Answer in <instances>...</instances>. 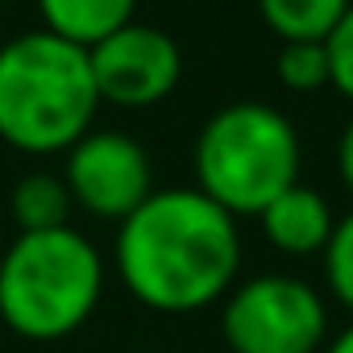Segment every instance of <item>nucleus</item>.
Segmentation results:
<instances>
[{
	"instance_id": "nucleus-10",
	"label": "nucleus",
	"mask_w": 353,
	"mask_h": 353,
	"mask_svg": "<svg viewBox=\"0 0 353 353\" xmlns=\"http://www.w3.org/2000/svg\"><path fill=\"white\" fill-rule=\"evenodd\" d=\"M71 212H75V204H71V192L63 183V174L30 170L9 192V216L17 221L21 233L63 229V225H71Z\"/></svg>"
},
{
	"instance_id": "nucleus-11",
	"label": "nucleus",
	"mask_w": 353,
	"mask_h": 353,
	"mask_svg": "<svg viewBox=\"0 0 353 353\" xmlns=\"http://www.w3.org/2000/svg\"><path fill=\"white\" fill-rule=\"evenodd\" d=\"M353 0H258V13L279 42H324Z\"/></svg>"
},
{
	"instance_id": "nucleus-13",
	"label": "nucleus",
	"mask_w": 353,
	"mask_h": 353,
	"mask_svg": "<svg viewBox=\"0 0 353 353\" xmlns=\"http://www.w3.org/2000/svg\"><path fill=\"white\" fill-rule=\"evenodd\" d=\"M324 279L336 303L353 312V212L336 216L332 225V237L324 245Z\"/></svg>"
},
{
	"instance_id": "nucleus-5",
	"label": "nucleus",
	"mask_w": 353,
	"mask_h": 353,
	"mask_svg": "<svg viewBox=\"0 0 353 353\" xmlns=\"http://www.w3.org/2000/svg\"><path fill=\"white\" fill-rule=\"evenodd\" d=\"M221 336L233 353H320L328 307L295 274H254L225 295Z\"/></svg>"
},
{
	"instance_id": "nucleus-1",
	"label": "nucleus",
	"mask_w": 353,
	"mask_h": 353,
	"mask_svg": "<svg viewBox=\"0 0 353 353\" xmlns=\"http://www.w3.org/2000/svg\"><path fill=\"white\" fill-rule=\"evenodd\" d=\"M241 270L237 216L196 188L150 192L117 225V274L150 312L188 316L225 299Z\"/></svg>"
},
{
	"instance_id": "nucleus-2",
	"label": "nucleus",
	"mask_w": 353,
	"mask_h": 353,
	"mask_svg": "<svg viewBox=\"0 0 353 353\" xmlns=\"http://www.w3.org/2000/svg\"><path fill=\"white\" fill-rule=\"evenodd\" d=\"M100 96L83 46L46 30L0 46V141L46 158L67 154L96 121Z\"/></svg>"
},
{
	"instance_id": "nucleus-12",
	"label": "nucleus",
	"mask_w": 353,
	"mask_h": 353,
	"mask_svg": "<svg viewBox=\"0 0 353 353\" xmlns=\"http://www.w3.org/2000/svg\"><path fill=\"white\" fill-rule=\"evenodd\" d=\"M274 71L287 92H320L328 88V50L324 42H283Z\"/></svg>"
},
{
	"instance_id": "nucleus-6",
	"label": "nucleus",
	"mask_w": 353,
	"mask_h": 353,
	"mask_svg": "<svg viewBox=\"0 0 353 353\" xmlns=\"http://www.w3.org/2000/svg\"><path fill=\"white\" fill-rule=\"evenodd\" d=\"M63 183H67L75 208H83L96 221L121 225L133 208H141L150 200L154 166L137 137H129L121 129H88L67 150Z\"/></svg>"
},
{
	"instance_id": "nucleus-9",
	"label": "nucleus",
	"mask_w": 353,
	"mask_h": 353,
	"mask_svg": "<svg viewBox=\"0 0 353 353\" xmlns=\"http://www.w3.org/2000/svg\"><path fill=\"white\" fill-rule=\"evenodd\" d=\"M137 13V0H38V17L42 30L92 50L121 26H129Z\"/></svg>"
},
{
	"instance_id": "nucleus-15",
	"label": "nucleus",
	"mask_w": 353,
	"mask_h": 353,
	"mask_svg": "<svg viewBox=\"0 0 353 353\" xmlns=\"http://www.w3.org/2000/svg\"><path fill=\"white\" fill-rule=\"evenodd\" d=\"M336 170H341V183H345L349 196H353V121L345 125V133H341V141H336Z\"/></svg>"
},
{
	"instance_id": "nucleus-14",
	"label": "nucleus",
	"mask_w": 353,
	"mask_h": 353,
	"mask_svg": "<svg viewBox=\"0 0 353 353\" xmlns=\"http://www.w3.org/2000/svg\"><path fill=\"white\" fill-rule=\"evenodd\" d=\"M324 50H328V88L353 100V5L336 21V30L324 38Z\"/></svg>"
},
{
	"instance_id": "nucleus-16",
	"label": "nucleus",
	"mask_w": 353,
	"mask_h": 353,
	"mask_svg": "<svg viewBox=\"0 0 353 353\" xmlns=\"http://www.w3.org/2000/svg\"><path fill=\"white\" fill-rule=\"evenodd\" d=\"M320 353H353V324H345L332 341H324V349Z\"/></svg>"
},
{
	"instance_id": "nucleus-4",
	"label": "nucleus",
	"mask_w": 353,
	"mask_h": 353,
	"mask_svg": "<svg viewBox=\"0 0 353 353\" xmlns=\"http://www.w3.org/2000/svg\"><path fill=\"white\" fill-rule=\"evenodd\" d=\"M192 166L196 192H204L229 216H258L274 196L299 183V133L279 108L237 100L204 121Z\"/></svg>"
},
{
	"instance_id": "nucleus-3",
	"label": "nucleus",
	"mask_w": 353,
	"mask_h": 353,
	"mask_svg": "<svg viewBox=\"0 0 353 353\" xmlns=\"http://www.w3.org/2000/svg\"><path fill=\"white\" fill-rule=\"evenodd\" d=\"M104 295V258L71 225L0 245V320L26 341H63Z\"/></svg>"
},
{
	"instance_id": "nucleus-7",
	"label": "nucleus",
	"mask_w": 353,
	"mask_h": 353,
	"mask_svg": "<svg viewBox=\"0 0 353 353\" xmlns=\"http://www.w3.org/2000/svg\"><path fill=\"white\" fill-rule=\"evenodd\" d=\"M100 104L150 108L166 100L183 79V50L166 30L129 21L88 50Z\"/></svg>"
},
{
	"instance_id": "nucleus-17",
	"label": "nucleus",
	"mask_w": 353,
	"mask_h": 353,
	"mask_svg": "<svg viewBox=\"0 0 353 353\" xmlns=\"http://www.w3.org/2000/svg\"><path fill=\"white\" fill-rule=\"evenodd\" d=\"M145 353H158V349H145Z\"/></svg>"
},
{
	"instance_id": "nucleus-8",
	"label": "nucleus",
	"mask_w": 353,
	"mask_h": 353,
	"mask_svg": "<svg viewBox=\"0 0 353 353\" xmlns=\"http://www.w3.org/2000/svg\"><path fill=\"white\" fill-rule=\"evenodd\" d=\"M258 221H262L266 241L287 258L324 254V245L332 237V225H336L328 200L316 188H303V183H291L283 196H274L258 212Z\"/></svg>"
}]
</instances>
